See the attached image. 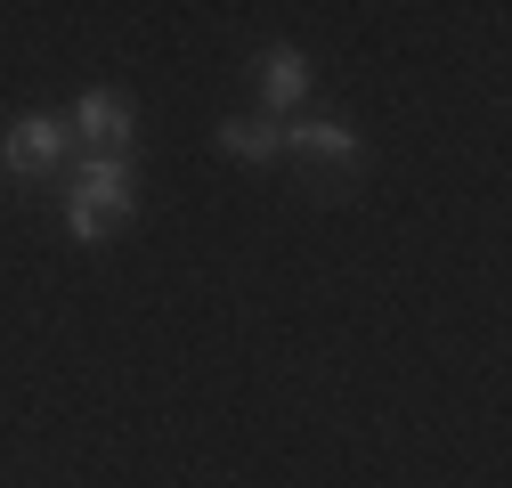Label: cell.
Masks as SVG:
<instances>
[{
	"label": "cell",
	"instance_id": "obj_1",
	"mask_svg": "<svg viewBox=\"0 0 512 488\" xmlns=\"http://www.w3.org/2000/svg\"><path fill=\"white\" fill-rule=\"evenodd\" d=\"M139 204V179H131V155H82L74 163V196H66V236L74 244H98L131 220Z\"/></svg>",
	"mask_w": 512,
	"mask_h": 488
},
{
	"label": "cell",
	"instance_id": "obj_2",
	"mask_svg": "<svg viewBox=\"0 0 512 488\" xmlns=\"http://www.w3.org/2000/svg\"><path fill=\"white\" fill-rule=\"evenodd\" d=\"M285 155H301V171L317 179V188H326V179H358V163H366L350 122H301V131L285 139Z\"/></svg>",
	"mask_w": 512,
	"mask_h": 488
},
{
	"label": "cell",
	"instance_id": "obj_3",
	"mask_svg": "<svg viewBox=\"0 0 512 488\" xmlns=\"http://www.w3.org/2000/svg\"><path fill=\"white\" fill-rule=\"evenodd\" d=\"M57 163H66V122L57 114H25L9 139H0V171L9 179H49Z\"/></svg>",
	"mask_w": 512,
	"mask_h": 488
},
{
	"label": "cell",
	"instance_id": "obj_4",
	"mask_svg": "<svg viewBox=\"0 0 512 488\" xmlns=\"http://www.w3.org/2000/svg\"><path fill=\"white\" fill-rule=\"evenodd\" d=\"M66 139H82L90 155H131L139 122H131V106H122L114 90H90V98L74 106V131H66Z\"/></svg>",
	"mask_w": 512,
	"mask_h": 488
},
{
	"label": "cell",
	"instance_id": "obj_5",
	"mask_svg": "<svg viewBox=\"0 0 512 488\" xmlns=\"http://www.w3.org/2000/svg\"><path fill=\"white\" fill-rule=\"evenodd\" d=\"M220 147L236 163H277L285 155V131H277V114H236V122H220Z\"/></svg>",
	"mask_w": 512,
	"mask_h": 488
},
{
	"label": "cell",
	"instance_id": "obj_6",
	"mask_svg": "<svg viewBox=\"0 0 512 488\" xmlns=\"http://www.w3.org/2000/svg\"><path fill=\"white\" fill-rule=\"evenodd\" d=\"M301 90H309V57H301V49H269V57H261V98H269V106H293Z\"/></svg>",
	"mask_w": 512,
	"mask_h": 488
}]
</instances>
